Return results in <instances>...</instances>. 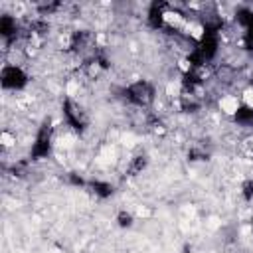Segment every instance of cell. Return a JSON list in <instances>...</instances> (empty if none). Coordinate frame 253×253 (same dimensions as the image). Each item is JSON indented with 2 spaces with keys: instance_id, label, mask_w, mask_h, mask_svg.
<instances>
[{
  "instance_id": "obj_2",
  "label": "cell",
  "mask_w": 253,
  "mask_h": 253,
  "mask_svg": "<svg viewBox=\"0 0 253 253\" xmlns=\"http://www.w3.org/2000/svg\"><path fill=\"white\" fill-rule=\"evenodd\" d=\"M0 81L4 93H20L30 85V73L22 63H8L4 61L0 71Z\"/></svg>"
},
{
  "instance_id": "obj_3",
  "label": "cell",
  "mask_w": 253,
  "mask_h": 253,
  "mask_svg": "<svg viewBox=\"0 0 253 253\" xmlns=\"http://www.w3.org/2000/svg\"><path fill=\"white\" fill-rule=\"evenodd\" d=\"M115 221H117V225H119L121 229H130L136 219H134V213H132V211H128V210H119L117 215H115Z\"/></svg>"
},
{
  "instance_id": "obj_1",
  "label": "cell",
  "mask_w": 253,
  "mask_h": 253,
  "mask_svg": "<svg viewBox=\"0 0 253 253\" xmlns=\"http://www.w3.org/2000/svg\"><path fill=\"white\" fill-rule=\"evenodd\" d=\"M121 99L134 111H148L158 103V87L150 79L138 77L121 89Z\"/></svg>"
},
{
  "instance_id": "obj_4",
  "label": "cell",
  "mask_w": 253,
  "mask_h": 253,
  "mask_svg": "<svg viewBox=\"0 0 253 253\" xmlns=\"http://www.w3.org/2000/svg\"><path fill=\"white\" fill-rule=\"evenodd\" d=\"M239 196L243 198V202L251 204L253 202V178H245L239 186Z\"/></svg>"
}]
</instances>
